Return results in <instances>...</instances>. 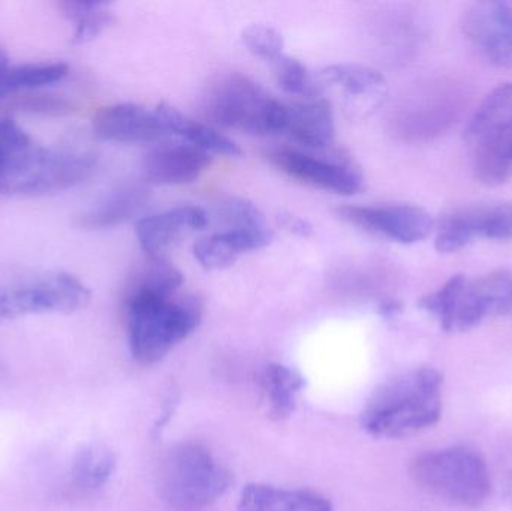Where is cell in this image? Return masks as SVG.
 <instances>
[{"label":"cell","instance_id":"7c38bea8","mask_svg":"<svg viewBox=\"0 0 512 511\" xmlns=\"http://www.w3.org/2000/svg\"><path fill=\"white\" fill-rule=\"evenodd\" d=\"M93 135L107 143H155L168 131L158 111L134 102L110 105L93 117Z\"/></svg>","mask_w":512,"mask_h":511},{"label":"cell","instance_id":"1f68e13d","mask_svg":"<svg viewBox=\"0 0 512 511\" xmlns=\"http://www.w3.org/2000/svg\"><path fill=\"white\" fill-rule=\"evenodd\" d=\"M243 42L256 57L273 62L283 54V38L274 27L267 24H251L243 30Z\"/></svg>","mask_w":512,"mask_h":511},{"label":"cell","instance_id":"6da1fadb","mask_svg":"<svg viewBox=\"0 0 512 511\" xmlns=\"http://www.w3.org/2000/svg\"><path fill=\"white\" fill-rule=\"evenodd\" d=\"M441 372L417 368L382 384L367 402L361 425L376 438H405L426 431L442 416Z\"/></svg>","mask_w":512,"mask_h":511},{"label":"cell","instance_id":"d6986e66","mask_svg":"<svg viewBox=\"0 0 512 511\" xmlns=\"http://www.w3.org/2000/svg\"><path fill=\"white\" fill-rule=\"evenodd\" d=\"M149 200V191L140 183H129L110 192L95 206L90 207L81 225L89 230H110L137 216Z\"/></svg>","mask_w":512,"mask_h":511},{"label":"cell","instance_id":"3957f363","mask_svg":"<svg viewBox=\"0 0 512 511\" xmlns=\"http://www.w3.org/2000/svg\"><path fill=\"white\" fill-rule=\"evenodd\" d=\"M201 108L209 125L255 137L285 134L288 122L286 104L239 72L216 78L207 87Z\"/></svg>","mask_w":512,"mask_h":511},{"label":"cell","instance_id":"30bf717a","mask_svg":"<svg viewBox=\"0 0 512 511\" xmlns=\"http://www.w3.org/2000/svg\"><path fill=\"white\" fill-rule=\"evenodd\" d=\"M337 213L343 221L400 245L421 242L433 230L430 213L412 204L345 206Z\"/></svg>","mask_w":512,"mask_h":511},{"label":"cell","instance_id":"83f0119b","mask_svg":"<svg viewBox=\"0 0 512 511\" xmlns=\"http://www.w3.org/2000/svg\"><path fill=\"white\" fill-rule=\"evenodd\" d=\"M475 282L489 317L512 315V272L499 270Z\"/></svg>","mask_w":512,"mask_h":511},{"label":"cell","instance_id":"277c9868","mask_svg":"<svg viewBox=\"0 0 512 511\" xmlns=\"http://www.w3.org/2000/svg\"><path fill=\"white\" fill-rule=\"evenodd\" d=\"M156 485L168 506L200 510L227 494L231 474L203 444L180 443L162 458Z\"/></svg>","mask_w":512,"mask_h":511},{"label":"cell","instance_id":"d590c367","mask_svg":"<svg viewBox=\"0 0 512 511\" xmlns=\"http://www.w3.org/2000/svg\"><path fill=\"white\" fill-rule=\"evenodd\" d=\"M8 66V57L0 51V72H2L3 69L8 68Z\"/></svg>","mask_w":512,"mask_h":511},{"label":"cell","instance_id":"d6a6232c","mask_svg":"<svg viewBox=\"0 0 512 511\" xmlns=\"http://www.w3.org/2000/svg\"><path fill=\"white\" fill-rule=\"evenodd\" d=\"M277 219H279V224L282 225L286 231L294 234V236L304 237V239H306V237H310L313 234V225L310 224L307 219H304L303 216L282 210V212L277 215Z\"/></svg>","mask_w":512,"mask_h":511},{"label":"cell","instance_id":"4dcf8cb0","mask_svg":"<svg viewBox=\"0 0 512 511\" xmlns=\"http://www.w3.org/2000/svg\"><path fill=\"white\" fill-rule=\"evenodd\" d=\"M33 144L26 131L11 119H0V176Z\"/></svg>","mask_w":512,"mask_h":511},{"label":"cell","instance_id":"ac0fdd59","mask_svg":"<svg viewBox=\"0 0 512 511\" xmlns=\"http://www.w3.org/2000/svg\"><path fill=\"white\" fill-rule=\"evenodd\" d=\"M239 511H334L322 495L304 489H285L254 483L242 491Z\"/></svg>","mask_w":512,"mask_h":511},{"label":"cell","instance_id":"9c48e42d","mask_svg":"<svg viewBox=\"0 0 512 511\" xmlns=\"http://www.w3.org/2000/svg\"><path fill=\"white\" fill-rule=\"evenodd\" d=\"M475 239L512 240V204L469 207L445 216L436 230L435 246L442 254H453Z\"/></svg>","mask_w":512,"mask_h":511},{"label":"cell","instance_id":"9a60e30c","mask_svg":"<svg viewBox=\"0 0 512 511\" xmlns=\"http://www.w3.org/2000/svg\"><path fill=\"white\" fill-rule=\"evenodd\" d=\"M288 122L285 135L294 143V147L304 150L331 149L336 137L333 108L327 99H301V101L286 104Z\"/></svg>","mask_w":512,"mask_h":511},{"label":"cell","instance_id":"4fadbf2b","mask_svg":"<svg viewBox=\"0 0 512 511\" xmlns=\"http://www.w3.org/2000/svg\"><path fill=\"white\" fill-rule=\"evenodd\" d=\"M210 224L206 210L198 206H179L146 216L137 222L138 245L149 258H167L189 234L204 230Z\"/></svg>","mask_w":512,"mask_h":511},{"label":"cell","instance_id":"484cf974","mask_svg":"<svg viewBox=\"0 0 512 511\" xmlns=\"http://www.w3.org/2000/svg\"><path fill=\"white\" fill-rule=\"evenodd\" d=\"M116 470V458L105 447L87 444L75 452L72 479L78 488L98 489L104 486Z\"/></svg>","mask_w":512,"mask_h":511},{"label":"cell","instance_id":"8992f818","mask_svg":"<svg viewBox=\"0 0 512 511\" xmlns=\"http://www.w3.org/2000/svg\"><path fill=\"white\" fill-rule=\"evenodd\" d=\"M98 165V156L80 150L33 146L0 176V194L47 197L86 182Z\"/></svg>","mask_w":512,"mask_h":511},{"label":"cell","instance_id":"52a82bcc","mask_svg":"<svg viewBox=\"0 0 512 511\" xmlns=\"http://www.w3.org/2000/svg\"><path fill=\"white\" fill-rule=\"evenodd\" d=\"M89 287L66 272L42 275L20 284L0 287V324L24 315L74 314L90 302Z\"/></svg>","mask_w":512,"mask_h":511},{"label":"cell","instance_id":"603a6c76","mask_svg":"<svg viewBox=\"0 0 512 511\" xmlns=\"http://www.w3.org/2000/svg\"><path fill=\"white\" fill-rule=\"evenodd\" d=\"M68 71V65L62 62L8 66L0 72V102L24 90L59 83L68 75Z\"/></svg>","mask_w":512,"mask_h":511},{"label":"cell","instance_id":"5bb4252c","mask_svg":"<svg viewBox=\"0 0 512 511\" xmlns=\"http://www.w3.org/2000/svg\"><path fill=\"white\" fill-rule=\"evenodd\" d=\"M213 156L186 141L161 143L144 156V177L150 185L182 186L194 183L212 164Z\"/></svg>","mask_w":512,"mask_h":511},{"label":"cell","instance_id":"4316f807","mask_svg":"<svg viewBox=\"0 0 512 511\" xmlns=\"http://www.w3.org/2000/svg\"><path fill=\"white\" fill-rule=\"evenodd\" d=\"M274 77L283 92L301 99L318 98L322 93V84L315 80L309 69L288 54H280L271 62Z\"/></svg>","mask_w":512,"mask_h":511},{"label":"cell","instance_id":"ffe728a7","mask_svg":"<svg viewBox=\"0 0 512 511\" xmlns=\"http://www.w3.org/2000/svg\"><path fill=\"white\" fill-rule=\"evenodd\" d=\"M303 375L280 363L265 366L259 377V386L264 393L268 416L273 420H285L297 407L298 395L304 389Z\"/></svg>","mask_w":512,"mask_h":511},{"label":"cell","instance_id":"e575fe53","mask_svg":"<svg viewBox=\"0 0 512 511\" xmlns=\"http://www.w3.org/2000/svg\"><path fill=\"white\" fill-rule=\"evenodd\" d=\"M400 312H402V303H400L399 300L385 299L379 303V314L387 318V320L396 317Z\"/></svg>","mask_w":512,"mask_h":511},{"label":"cell","instance_id":"44dd1931","mask_svg":"<svg viewBox=\"0 0 512 511\" xmlns=\"http://www.w3.org/2000/svg\"><path fill=\"white\" fill-rule=\"evenodd\" d=\"M512 131V84L496 87L478 107L465 131L471 143L480 144Z\"/></svg>","mask_w":512,"mask_h":511},{"label":"cell","instance_id":"836d02e7","mask_svg":"<svg viewBox=\"0 0 512 511\" xmlns=\"http://www.w3.org/2000/svg\"><path fill=\"white\" fill-rule=\"evenodd\" d=\"M21 108L30 111H39V113L62 114L69 111V104L63 99L54 98H29L21 104Z\"/></svg>","mask_w":512,"mask_h":511},{"label":"cell","instance_id":"7a4b0ae2","mask_svg":"<svg viewBox=\"0 0 512 511\" xmlns=\"http://www.w3.org/2000/svg\"><path fill=\"white\" fill-rule=\"evenodd\" d=\"M129 350L141 365H155L189 338L203 320V305L194 296L125 299Z\"/></svg>","mask_w":512,"mask_h":511},{"label":"cell","instance_id":"2e32d148","mask_svg":"<svg viewBox=\"0 0 512 511\" xmlns=\"http://www.w3.org/2000/svg\"><path fill=\"white\" fill-rule=\"evenodd\" d=\"M319 83L340 89L352 107L375 110L388 93L387 80L381 72L361 63H334L319 72Z\"/></svg>","mask_w":512,"mask_h":511},{"label":"cell","instance_id":"d4e9b609","mask_svg":"<svg viewBox=\"0 0 512 511\" xmlns=\"http://www.w3.org/2000/svg\"><path fill=\"white\" fill-rule=\"evenodd\" d=\"M478 180L487 186H498L512 176V131L478 146L475 158Z\"/></svg>","mask_w":512,"mask_h":511},{"label":"cell","instance_id":"e0dca14e","mask_svg":"<svg viewBox=\"0 0 512 511\" xmlns=\"http://www.w3.org/2000/svg\"><path fill=\"white\" fill-rule=\"evenodd\" d=\"M159 117L167 128L168 135H177L182 141L210 153V155L240 156L242 149L236 141L222 134L218 128L209 123L200 122L186 116L173 105L159 104L156 107Z\"/></svg>","mask_w":512,"mask_h":511},{"label":"cell","instance_id":"f546056e","mask_svg":"<svg viewBox=\"0 0 512 511\" xmlns=\"http://www.w3.org/2000/svg\"><path fill=\"white\" fill-rule=\"evenodd\" d=\"M216 219L224 230L265 227L264 215L252 201L246 198L230 197L221 201L215 212Z\"/></svg>","mask_w":512,"mask_h":511},{"label":"cell","instance_id":"f1b7e54d","mask_svg":"<svg viewBox=\"0 0 512 511\" xmlns=\"http://www.w3.org/2000/svg\"><path fill=\"white\" fill-rule=\"evenodd\" d=\"M192 251L195 260L206 270L228 269L240 257V252L224 231L197 240Z\"/></svg>","mask_w":512,"mask_h":511},{"label":"cell","instance_id":"7402d4cb","mask_svg":"<svg viewBox=\"0 0 512 511\" xmlns=\"http://www.w3.org/2000/svg\"><path fill=\"white\" fill-rule=\"evenodd\" d=\"M183 282H185V276L167 258L147 257L146 263L132 276L125 299H132V297L167 299L179 294Z\"/></svg>","mask_w":512,"mask_h":511},{"label":"cell","instance_id":"ba28073f","mask_svg":"<svg viewBox=\"0 0 512 511\" xmlns=\"http://www.w3.org/2000/svg\"><path fill=\"white\" fill-rule=\"evenodd\" d=\"M267 158L286 176L325 192L351 197L364 189L363 174L340 152L282 146L268 150Z\"/></svg>","mask_w":512,"mask_h":511},{"label":"cell","instance_id":"5b68a950","mask_svg":"<svg viewBox=\"0 0 512 511\" xmlns=\"http://www.w3.org/2000/svg\"><path fill=\"white\" fill-rule=\"evenodd\" d=\"M411 474L424 491L456 506L475 509L492 494L486 459L468 447L421 453L412 462Z\"/></svg>","mask_w":512,"mask_h":511},{"label":"cell","instance_id":"8fae6325","mask_svg":"<svg viewBox=\"0 0 512 511\" xmlns=\"http://www.w3.org/2000/svg\"><path fill=\"white\" fill-rule=\"evenodd\" d=\"M463 30L481 56L499 68H512V3H475L463 18Z\"/></svg>","mask_w":512,"mask_h":511},{"label":"cell","instance_id":"cb8c5ba5","mask_svg":"<svg viewBox=\"0 0 512 511\" xmlns=\"http://www.w3.org/2000/svg\"><path fill=\"white\" fill-rule=\"evenodd\" d=\"M60 8L63 15L74 23L72 44L75 45L92 42L114 21L111 3L101 0H68Z\"/></svg>","mask_w":512,"mask_h":511}]
</instances>
